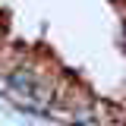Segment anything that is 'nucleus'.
I'll return each mask as SVG.
<instances>
[{
    "mask_svg": "<svg viewBox=\"0 0 126 126\" xmlns=\"http://www.w3.org/2000/svg\"><path fill=\"white\" fill-rule=\"evenodd\" d=\"M10 85L16 88V94H19V98L29 104V107H44V104H47V98H50V94L44 92V85H38V82H35V76L22 73V69L10 76Z\"/></svg>",
    "mask_w": 126,
    "mask_h": 126,
    "instance_id": "1",
    "label": "nucleus"
}]
</instances>
